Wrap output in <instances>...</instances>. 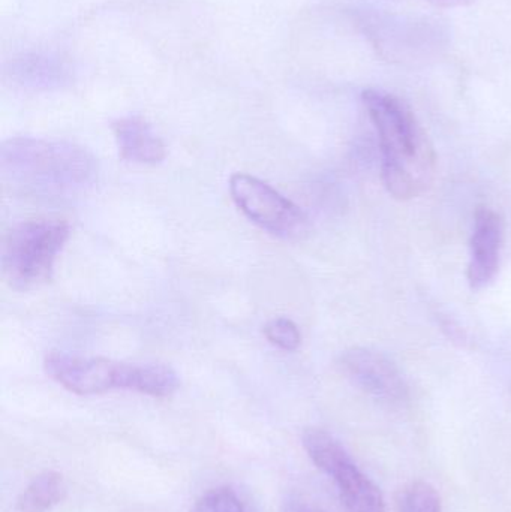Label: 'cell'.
Returning <instances> with one entry per match:
<instances>
[{"label": "cell", "mask_w": 511, "mask_h": 512, "mask_svg": "<svg viewBox=\"0 0 511 512\" xmlns=\"http://www.w3.org/2000/svg\"><path fill=\"white\" fill-rule=\"evenodd\" d=\"M362 101L378 134L384 188L399 201L422 195L434 180V147L416 116L401 99L368 89Z\"/></svg>", "instance_id": "cell-1"}, {"label": "cell", "mask_w": 511, "mask_h": 512, "mask_svg": "<svg viewBox=\"0 0 511 512\" xmlns=\"http://www.w3.org/2000/svg\"><path fill=\"white\" fill-rule=\"evenodd\" d=\"M3 180L15 191L63 198L89 189L98 177L95 156L68 141L17 137L0 147Z\"/></svg>", "instance_id": "cell-2"}, {"label": "cell", "mask_w": 511, "mask_h": 512, "mask_svg": "<svg viewBox=\"0 0 511 512\" xmlns=\"http://www.w3.org/2000/svg\"><path fill=\"white\" fill-rule=\"evenodd\" d=\"M44 369L53 381L78 396L129 390L150 397H170L180 387L176 370L158 363H123L51 351L45 357Z\"/></svg>", "instance_id": "cell-3"}, {"label": "cell", "mask_w": 511, "mask_h": 512, "mask_svg": "<svg viewBox=\"0 0 511 512\" xmlns=\"http://www.w3.org/2000/svg\"><path fill=\"white\" fill-rule=\"evenodd\" d=\"M69 234V225L59 219H35L15 225L2 245L3 277L9 286L27 291L48 282Z\"/></svg>", "instance_id": "cell-4"}, {"label": "cell", "mask_w": 511, "mask_h": 512, "mask_svg": "<svg viewBox=\"0 0 511 512\" xmlns=\"http://www.w3.org/2000/svg\"><path fill=\"white\" fill-rule=\"evenodd\" d=\"M302 444L314 465L335 481L348 510L386 512V502L377 484L357 468L344 445L332 433L317 427L306 429Z\"/></svg>", "instance_id": "cell-5"}, {"label": "cell", "mask_w": 511, "mask_h": 512, "mask_svg": "<svg viewBox=\"0 0 511 512\" xmlns=\"http://www.w3.org/2000/svg\"><path fill=\"white\" fill-rule=\"evenodd\" d=\"M230 194L249 221L273 236L296 239L308 227V218L299 206L257 177L233 174Z\"/></svg>", "instance_id": "cell-6"}, {"label": "cell", "mask_w": 511, "mask_h": 512, "mask_svg": "<svg viewBox=\"0 0 511 512\" xmlns=\"http://www.w3.org/2000/svg\"><path fill=\"white\" fill-rule=\"evenodd\" d=\"M339 367L351 384L384 405L401 406L410 397L399 367L374 349H347L339 357Z\"/></svg>", "instance_id": "cell-7"}, {"label": "cell", "mask_w": 511, "mask_h": 512, "mask_svg": "<svg viewBox=\"0 0 511 512\" xmlns=\"http://www.w3.org/2000/svg\"><path fill=\"white\" fill-rule=\"evenodd\" d=\"M506 224L503 216L489 207H479L474 215L467 279L471 289L480 291L491 285L500 270Z\"/></svg>", "instance_id": "cell-8"}, {"label": "cell", "mask_w": 511, "mask_h": 512, "mask_svg": "<svg viewBox=\"0 0 511 512\" xmlns=\"http://www.w3.org/2000/svg\"><path fill=\"white\" fill-rule=\"evenodd\" d=\"M117 149L125 161L155 165L164 161L167 147L149 122L141 117H123L113 123Z\"/></svg>", "instance_id": "cell-9"}, {"label": "cell", "mask_w": 511, "mask_h": 512, "mask_svg": "<svg viewBox=\"0 0 511 512\" xmlns=\"http://www.w3.org/2000/svg\"><path fill=\"white\" fill-rule=\"evenodd\" d=\"M8 72L15 83L33 90L59 89L69 80L65 63L50 54H21L12 60Z\"/></svg>", "instance_id": "cell-10"}, {"label": "cell", "mask_w": 511, "mask_h": 512, "mask_svg": "<svg viewBox=\"0 0 511 512\" xmlns=\"http://www.w3.org/2000/svg\"><path fill=\"white\" fill-rule=\"evenodd\" d=\"M65 480L54 471H45L30 481L17 501L20 512H48L66 498Z\"/></svg>", "instance_id": "cell-11"}, {"label": "cell", "mask_w": 511, "mask_h": 512, "mask_svg": "<svg viewBox=\"0 0 511 512\" xmlns=\"http://www.w3.org/2000/svg\"><path fill=\"white\" fill-rule=\"evenodd\" d=\"M399 512H441L440 493L426 481H416L402 490L398 499Z\"/></svg>", "instance_id": "cell-12"}, {"label": "cell", "mask_w": 511, "mask_h": 512, "mask_svg": "<svg viewBox=\"0 0 511 512\" xmlns=\"http://www.w3.org/2000/svg\"><path fill=\"white\" fill-rule=\"evenodd\" d=\"M264 336L282 351H296L302 343L299 327L288 318H275L264 325Z\"/></svg>", "instance_id": "cell-13"}, {"label": "cell", "mask_w": 511, "mask_h": 512, "mask_svg": "<svg viewBox=\"0 0 511 512\" xmlns=\"http://www.w3.org/2000/svg\"><path fill=\"white\" fill-rule=\"evenodd\" d=\"M189 512H246V510L233 490L221 487L201 496Z\"/></svg>", "instance_id": "cell-14"}, {"label": "cell", "mask_w": 511, "mask_h": 512, "mask_svg": "<svg viewBox=\"0 0 511 512\" xmlns=\"http://www.w3.org/2000/svg\"><path fill=\"white\" fill-rule=\"evenodd\" d=\"M426 2L431 3L435 8L453 9L473 5L476 0H426Z\"/></svg>", "instance_id": "cell-15"}, {"label": "cell", "mask_w": 511, "mask_h": 512, "mask_svg": "<svg viewBox=\"0 0 511 512\" xmlns=\"http://www.w3.org/2000/svg\"><path fill=\"white\" fill-rule=\"evenodd\" d=\"M297 512H326V511L318 510V508L306 507V508H302V510H299Z\"/></svg>", "instance_id": "cell-16"}]
</instances>
